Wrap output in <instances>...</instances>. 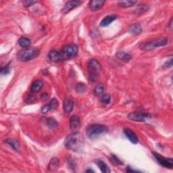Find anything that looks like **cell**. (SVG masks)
Segmentation results:
<instances>
[{
  "label": "cell",
  "instance_id": "obj_1",
  "mask_svg": "<svg viewBox=\"0 0 173 173\" xmlns=\"http://www.w3.org/2000/svg\"><path fill=\"white\" fill-rule=\"evenodd\" d=\"M64 146L68 149L75 152H81L84 148V139L78 132H74L67 136L64 141Z\"/></svg>",
  "mask_w": 173,
  "mask_h": 173
},
{
  "label": "cell",
  "instance_id": "obj_2",
  "mask_svg": "<svg viewBox=\"0 0 173 173\" xmlns=\"http://www.w3.org/2000/svg\"><path fill=\"white\" fill-rule=\"evenodd\" d=\"M89 70V80L91 82L97 81L100 78L101 72V65L95 59H90L88 62Z\"/></svg>",
  "mask_w": 173,
  "mask_h": 173
},
{
  "label": "cell",
  "instance_id": "obj_3",
  "mask_svg": "<svg viewBox=\"0 0 173 173\" xmlns=\"http://www.w3.org/2000/svg\"><path fill=\"white\" fill-rule=\"evenodd\" d=\"M108 131L107 127L101 124H93L88 127L87 129V136L89 139H94L100 137Z\"/></svg>",
  "mask_w": 173,
  "mask_h": 173
},
{
  "label": "cell",
  "instance_id": "obj_4",
  "mask_svg": "<svg viewBox=\"0 0 173 173\" xmlns=\"http://www.w3.org/2000/svg\"><path fill=\"white\" fill-rule=\"evenodd\" d=\"M168 43V39L166 37L158 39V40L147 41L141 43L139 45L140 50L143 51H151L155 48L165 46Z\"/></svg>",
  "mask_w": 173,
  "mask_h": 173
},
{
  "label": "cell",
  "instance_id": "obj_5",
  "mask_svg": "<svg viewBox=\"0 0 173 173\" xmlns=\"http://www.w3.org/2000/svg\"><path fill=\"white\" fill-rule=\"evenodd\" d=\"M40 53L39 50L37 48H32V49H25L22 50L18 53V59L21 62H28L31 59L37 57Z\"/></svg>",
  "mask_w": 173,
  "mask_h": 173
},
{
  "label": "cell",
  "instance_id": "obj_6",
  "mask_svg": "<svg viewBox=\"0 0 173 173\" xmlns=\"http://www.w3.org/2000/svg\"><path fill=\"white\" fill-rule=\"evenodd\" d=\"M78 47L75 44H69L65 46L62 51H60L64 60L67 59L75 58L78 53Z\"/></svg>",
  "mask_w": 173,
  "mask_h": 173
},
{
  "label": "cell",
  "instance_id": "obj_7",
  "mask_svg": "<svg viewBox=\"0 0 173 173\" xmlns=\"http://www.w3.org/2000/svg\"><path fill=\"white\" fill-rule=\"evenodd\" d=\"M154 155L160 165L166 167V168H170V169L172 168L173 160L172 158H164L162 155L159 154L158 153H155V152L154 153Z\"/></svg>",
  "mask_w": 173,
  "mask_h": 173
},
{
  "label": "cell",
  "instance_id": "obj_8",
  "mask_svg": "<svg viewBox=\"0 0 173 173\" xmlns=\"http://www.w3.org/2000/svg\"><path fill=\"white\" fill-rule=\"evenodd\" d=\"M148 113L143 112H133L130 113L128 115V118L130 120L135 122H144L147 118L150 117Z\"/></svg>",
  "mask_w": 173,
  "mask_h": 173
},
{
  "label": "cell",
  "instance_id": "obj_9",
  "mask_svg": "<svg viewBox=\"0 0 173 173\" xmlns=\"http://www.w3.org/2000/svg\"><path fill=\"white\" fill-rule=\"evenodd\" d=\"M49 58L52 62H59L64 60L61 52H58L57 50H52L49 53Z\"/></svg>",
  "mask_w": 173,
  "mask_h": 173
},
{
  "label": "cell",
  "instance_id": "obj_10",
  "mask_svg": "<svg viewBox=\"0 0 173 173\" xmlns=\"http://www.w3.org/2000/svg\"><path fill=\"white\" fill-rule=\"evenodd\" d=\"M81 127L80 118L78 116H72L70 120V128L72 130H78Z\"/></svg>",
  "mask_w": 173,
  "mask_h": 173
},
{
  "label": "cell",
  "instance_id": "obj_11",
  "mask_svg": "<svg viewBox=\"0 0 173 173\" xmlns=\"http://www.w3.org/2000/svg\"><path fill=\"white\" fill-rule=\"evenodd\" d=\"M124 133L128 139L133 143H137L138 142V137L135 133L129 129H124Z\"/></svg>",
  "mask_w": 173,
  "mask_h": 173
},
{
  "label": "cell",
  "instance_id": "obj_12",
  "mask_svg": "<svg viewBox=\"0 0 173 173\" xmlns=\"http://www.w3.org/2000/svg\"><path fill=\"white\" fill-rule=\"evenodd\" d=\"M83 2H81V1H70V2H69L66 5H65L64 9L62 11H63V12H64V13L69 12V11L75 9V8L78 7V5H80Z\"/></svg>",
  "mask_w": 173,
  "mask_h": 173
},
{
  "label": "cell",
  "instance_id": "obj_13",
  "mask_svg": "<svg viewBox=\"0 0 173 173\" xmlns=\"http://www.w3.org/2000/svg\"><path fill=\"white\" fill-rule=\"evenodd\" d=\"M106 2L102 0H93L89 3V7L93 11H98L104 6Z\"/></svg>",
  "mask_w": 173,
  "mask_h": 173
},
{
  "label": "cell",
  "instance_id": "obj_14",
  "mask_svg": "<svg viewBox=\"0 0 173 173\" xmlns=\"http://www.w3.org/2000/svg\"><path fill=\"white\" fill-rule=\"evenodd\" d=\"M74 101L71 99L67 98L63 101V109L64 112L70 113L72 111L74 107Z\"/></svg>",
  "mask_w": 173,
  "mask_h": 173
},
{
  "label": "cell",
  "instance_id": "obj_15",
  "mask_svg": "<svg viewBox=\"0 0 173 173\" xmlns=\"http://www.w3.org/2000/svg\"><path fill=\"white\" fill-rule=\"evenodd\" d=\"M129 32L133 35H138L142 32V29L139 24L136 23L131 25L129 28Z\"/></svg>",
  "mask_w": 173,
  "mask_h": 173
},
{
  "label": "cell",
  "instance_id": "obj_16",
  "mask_svg": "<svg viewBox=\"0 0 173 173\" xmlns=\"http://www.w3.org/2000/svg\"><path fill=\"white\" fill-rule=\"evenodd\" d=\"M116 19V16H113V15L107 16L101 21V23H100V26L103 27H106L107 26H108V25L111 24L112 22H114Z\"/></svg>",
  "mask_w": 173,
  "mask_h": 173
},
{
  "label": "cell",
  "instance_id": "obj_17",
  "mask_svg": "<svg viewBox=\"0 0 173 173\" xmlns=\"http://www.w3.org/2000/svg\"><path fill=\"white\" fill-rule=\"evenodd\" d=\"M95 163L98 166L99 168L101 170V171L102 172L104 173H110V170L109 168V167L107 166V164L104 162V161H101L100 160H98L95 161Z\"/></svg>",
  "mask_w": 173,
  "mask_h": 173
},
{
  "label": "cell",
  "instance_id": "obj_18",
  "mask_svg": "<svg viewBox=\"0 0 173 173\" xmlns=\"http://www.w3.org/2000/svg\"><path fill=\"white\" fill-rule=\"evenodd\" d=\"M116 56L118 59H121V60L124 61V62L130 61L132 58V56H130L129 53L124 52H119L118 53H116Z\"/></svg>",
  "mask_w": 173,
  "mask_h": 173
},
{
  "label": "cell",
  "instance_id": "obj_19",
  "mask_svg": "<svg viewBox=\"0 0 173 173\" xmlns=\"http://www.w3.org/2000/svg\"><path fill=\"white\" fill-rule=\"evenodd\" d=\"M43 87V83L41 80H37L34 82L33 84L31 86V92L32 93H37L39 92L41 89Z\"/></svg>",
  "mask_w": 173,
  "mask_h": 173
},
{
  "label": "cell",
  "instance_id": "obj_20",
  "mask_svg": "<svg viewBox=\"0 0 173 173\" xmlns=\"http://www.w3.org/2000/svg\"><path fill=\"white\" fill-rule=\"evenodd\" d=\"M59 166V160L57 158H53L50 161L49 166H48V170L50 171H55L58 168Z\"/></svg>",
  "mask_w": 173,
  "mask_h": 173
},
{
  "label": "cell",
  "instance_id": "obj_21",
  "mask_svg": "<svg viewBox=\"0 0 173 173\" xmlns=\"http://www.w3.org/2000/svg\"><path fill=\"white\" fill-rule=\"evenodd\" d=\"M118 5L123 8H129L131 7L133 5L137 4V1H133V0H123L118 2Z\"/></svg>",
  "mask_w": 173,
  "mask_h": 173
},
{
  "label": "cell",
  "instance_id": "obj_22",
  "mask_svg": "<svg viewBox=\"0 0 173 173\" xmlns=\"http://www.w3.org/2000/svg\"><path fill=\"white\" fill-rule=\"evenodd\" d=\"M30 40L27 37H22L18 40V44L22 47H28L30 45Z\"/></svg>",
  "mask_w": 173,
  "mask_h": 173
},
{
  "label": "cell",
  "instance_id": "obj_23",
  "mask_svg": "<svg viewBox=\"0 0 173 173\" xmlns=\"http://www.w3.org/2000/svg\"><path fill=\"white\" fill-rule=\"evenodd\" d=\"M148 9H149V7L147 6V5L141 4V5H139L138 8L135 10V13L138 15H140V14H143L145 12H146V11Z\"/></svg>",
  "mask_w": 173,
  "mask_h": 173
},
{
  "label": "cell",
  "instance_id": "obj_24",
  "mask_svg": "<svg viewBox=\"0 0 173 173\" xmlns=\"http://www.w3.org/2000/svg\"><path fill=\"white\" fill-rule=\"evenodd\" d=\"M105 87L103 84H98L94 89V93L96 95H101L103 94Z\"/></svg>",
  "mask_w": 173,
  "mask_h": 173
},
{
  "label": "cell",
  "instance_id": "obj_25",
  "mask_svg": "<svg viewBox=\"0 0 173 173\" xmlns=\"http://www.w3.org/2000/svg\"><path fill=\"white\" fill-rule=\"evenodd\" d=\"M47 124L50 129H56L58 127V123L55 118H49L47 119Z\"/></svg>",
  "mask_w": 173,
  "mask_h": 173
},
{
  "label": "cell",
  "instance_id": "obj_26",
  "mask_svg": "<svg viewBox=\"0 0 173 173\" xmlns=\"http://www.w3.org/2000/svg\"><path fill=\"white\" fill-rule=\"evenodd\" d=\"M6 143L8 144H9L10 146L12 147L15 150H18L19 147H20V144L18 143V141L16 140H14V139H8L6 140Z\"/></svg>",
  "mask_w": 173,
  "mask_h": 173
},
{
  "label": "cell",
  "instance_id": "obj_27",
  "mask_svg": "<svg viewBox=\"0 0 173 173\" xmlns=\"http://www.w3.org/2000/svg\"><path fill=\"white\" fill-rule=\"evenodd\" d=\"M110 161L112 164H115V165H122L123 164V162H122L120 159H119L116 155H111L110 156Z\"/></svg>",
  "mask_w": 173,
  "mask_h": 173
},
{
  "label": "cell",
  "instance_id": "obj_28",
  "mask_svg": "<svg viewBox=\"0 0 173 173\" xmlns=\"http://www.w3.org/2000/svg\"><path fill=\"white\" fill-rule=\"evenodd\" d=\"M76 90L77 91V92L80 93H85L86 91V86L83 83H78L76 85Z\"/></svg>",
  "mask_w": 173,
  "mask_h": 173
},
{
  "label": "cell",
  "instance_id": "obj_29",
  "mask_svg": "<svg viewBox=\"0 0 173 173\" xmlns=\"http://www.w3.org/2000/svg\"><path fill=\"white\" fill-rule=\"evenodd\" d=\"M50 106L51 107V110H56L58 106V101L56 99H52L50 101Z\"/></svg>",
  "mask_w": 173,
  "mask_h": 173
},
{
  "label": "cell",
  "instance_id": "obj_30",
  "mask_svg": "<svg viewBox=\"0 0 173 173\" xmlns=\"http://www.w3.org/2000/svg\"><path fill=\"white\" fill-rule=\"evenodd\" d=\"M111 101V97L108 94H105L101 98V102L104 104H108Z\"/></svg>",
  "mask_w": 173,
  "mask_h": 173
},
{
  "label": "cell",
  "instance_id": "obj_31",
  "mask_svg": "<svg viewBox=\"0 0 173 173\" xmlns=\"http://www.w3.org/2000/svg\"><path fill=\"white\" fill-rule=\"evenodd\" d=\"M50 110H51V107L50 106V104H48L45 105L43 107H42L41 111L42 113H43V114H46V113L50 111Z\"/></svg>",
  "mask_w": 173,
  "mask_h": 173
},
{
  "label": "cell",
  "instance_id": "obj_32",
  "mask_svg": "<svg viewBox=\"0 0 173 173\" xmlns=\"http://www.w3.org/2000/svg\"><path fill=\"white\" fill-rule=\"evenodd\" d=\"M37 3V1H24L22 2V4L24 5V7H29L30 5H32L33 4Z\"/></svg>",
  "mask_w": 173,
  "mask_h": 173
},
{
  "label": "cell",
  "instance_id": "obj_33",
  "mask_svg": "<svg viewBox=\"0 0 173 173\" xmlns=\"http://www.w3.org/2000/svg\"><path fill=\"white\" fill-rule=\"evenodd\" d=\"M164 66L165 68H171L172 66V59H170L168 61H167L165 64H164Z\"/></svg>",
  "mask_w": 173,
  "mask_h": 173
},
{
  "label": "cell",
  "instance_id": "obj_34",
  "mask_svg": "<svg viewBox=\"0 0 173 173\" xmlns=\"http://www.w3.org/2000/svg\"><path fill=\"white\" fill-rule=\"evenodd\" d=\"M10 72V70L8 67L2 68L1 69V74H4V75H8Z\"/></svg>",
  "mask_w": 173,
  "mask_h": 173
},
{
  "label": "cell",
  "instance_id": "obj_35",
  "mask_svg": "<svg viewBox=\"0 0 173 173\" xmlns=\"http://www.w3.org/2000/svg\"><path fill=\"white\" fill-rule=\"evenodd\" d=\"M41 99L42 100H45V99H47V95L46 94V93H44V94L43 95H41Z\"/></svg>",
  "mask_w": 173,
  "mask_h": 173
},
{
  "label": "cell",
  "instance_id": "obj_36",
  "mask_svg": "<svg viewBox=\"0 0 173 173\" xmlns=\"http://www.w3.org/2000/svg\"><path fill=\"white\" fill-rule=\"evenodd\" d=\"M94 172V171H93V170L91 169H88L86 171V172Z\"/></svg>",
  "mask_w": 173,
  "mask_h": 173
}]
</instances>
